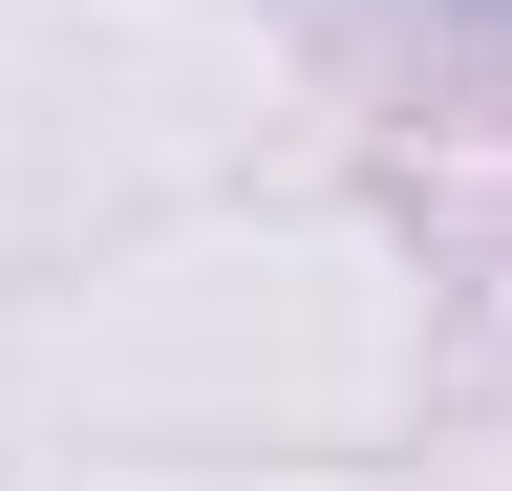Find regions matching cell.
<instances>
[{
	"mask_svg": "<svg viewBox=\"0 0 512 491\" xmlns=\"http://www.w3.org/2000/svg\"><path fill=\"white\" fill-rule=\"evenodd\" d=\"M470 22H491V43H512V0H470Z\"/></svg>",
	"mask_w": 512,
	"mask_h": 491,
	"instance_id": "cell-1",
	"label": "cell"
}]
</instances>
